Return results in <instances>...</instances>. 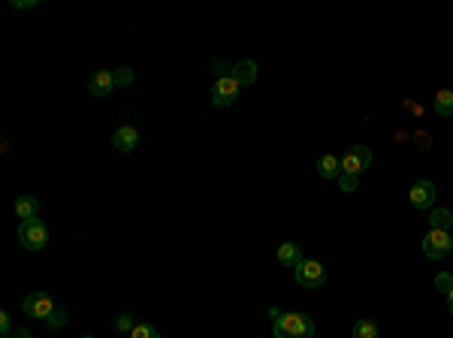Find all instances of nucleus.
<instances>
[{"label": "nucleus", "instance_id": "1", "mask_svg": "<svg viewBox=\"0 0 453 338\" xmlns=\"http://www.w3.org/2000/svg\"><path fill=\"white\" fill-rule=\"evenodd\" d=\"M272 332H275V338H314V323L305 314L285 311L272 323Z\"/></svg>", "mask_w": 453, "mask_h": 338}, {"label": "nucleus", "instance_id": "2", "mask_svg": "<svg viewBox=\"0 0 453 338\" xmlns=\"http://www.w3.org/2000/svg\"><path fill=\"white\" fill-rule=\"evenodd\" d=\"M18 242H21V247H28V251H42L45 242H49V227H45L40 218L21 221L18 223Z\"/></svg>", "mask_w": 453, "mask_h": 338}, {"label": "nucleus", "instance_id": "3", "mask_svg": "<svg viewBox=\"0 0 453 338\" xmlns=\"http://www.w3.org/2000/svg\"><path fill=\"white\" fill-rule=\"evenodd\" d=\"M239 82L233 78V73H221L218 78H214V85H212V103L224 109V106H230L236 103V97H239Z\"/></svg>", "mask_w": 453, "mask_h": 338}, {"label": "nucleus", "instance_id": "4", "mask_svg": "<svg viewBox=\"0 0 453 338\" xmlns=\"http://www.w3.org/2000/svg\"><path fill=\"white\" fill-rule=\"evenodd\" d=\"M453 247V235L447 230H432L429 227L426 239H423V254L429 257V260H445V257L450 254Z\"/></svg>", "mask_w": 453, "mask_h": 338}, {"label": "nucleus", "instance_id": "5", "mask_svg": "<svg viewBox=\"0 0 453 338\" xmlns=\"http://www.w3.org/2000/svg\"><path fill=\"white\" fill-rule=\"evenodd\" d=\"M372 163V148L369 145H350V148L345 151L342 157V173L348 175H360V173H366Z\"/></svg>", "mask_w": 453, "mask_h": 338}, {"label": "nucleus", "instance_id": "6", "mask_svg": "<svg viewBox=\"0 0 453 338\" xmlns=\"http://www.w3.org/2000/svg\"><path fill=\"white\" fill-rule=\"evenodd\" d=\"M55 308H58V305L52 302L49 293H30V296L21 302V311H25L28 317H37V320H49Z\"/></svg>", "mask_w": 453, "mask_h": 338}, {"label": "nucleus", "instance_id": "7", "mask_svg": "<svg viewBox=\"0 0 453 338\" xmlns=\"http://www.w3.org/2000/svg\"><path fill=\"white\" fill-rule=\"evenodd\" d=\"M293 275H297V284L305 287V290H314L323 284V266L317 260H302L297 269H293Z\"/></svg>", "mask_w": 453, "mask_h": 338}, {"label": "nucleus", "instance_id": "8", "mask_svg": "<svg viewBox=\"0 0 453 338\" xmlns=\"http://www.w3.org/2000/svg\"><path fill=\"white\" fill-rule=\"evenodd\" d=\"M411 206L414 209H432V202H435V185L429 182V178H420V182H414L411 187Z\"/></svg>", "mask_w": 453, "mask_h": 338}, {"label": "nucleus", "instance_id": "9", "mask_svg": "<svg viewBox=\"0 0 453 338\" xmlns=\"http://www.w3.org/2000/svg\"><path fill=\"white\" fill-rule=\"evenodd\" d=\"M112 88H115V73H112V70H97L94 76L88 78L91 97H109Z\"/></svg>", "mask_w": 453, "mask_h": 338}, {"label": "nucleus", "instance_id": "10", "mask_svg": "<svg viewBox=\"0 0 453 338\" xmlns=\"http://www.w3.org/2000/svg\"><path fill=\"white\" fill-rule=\"evenodd\" d=\"M112 145H115L118 151H133L136 145H139V130L130 127V124H121V127L112 133Z\"/></svg>", "mask_w": 453, "mask_h": 338}, {"label": "nucleus", "instance_id": "11", "mask_svg": "<svg viewBox=\"0 0 453 338\" xmlns=\"http://www.w3.org/2000/svg\"><path fill=\"white\" fill-rule=\"evenodd\" d=\"M16 215H18V223L21 221H30V218H40V199L30 197V194L18 197L16 199Z\"/></svg>", "mask_w": 453, "mask_h": 338}, {"label": "nucleus", "instance_id": "12", "mask_svg": "<svg viewBox=\"0 0 453 338\" xmlns=\"http://www.w3.org/2000/svg\"><path fill=\"white\" fill-rule=\"evenodd\" d=\"M317 173H321L323 178H336V182H338V175H342V157L323 154L321 161H317Z\"/></svg>", "mask_w": 453, "mask_h": 338}, {"label": "nucleus", "instance_id": "13", "mask_svg": "<svg viewBox=\"0 0 453 338\" xmlns=\"http://www.w3.org/2000/svg\"><path fill=\"white\" fill-rule=\"evenodd\" d=\"M278 263L281 266H293L297 269L299 263H302V251H299V245L297 242H285L278 247Z\"/></svg>", "mask_w": 453, "mask_h": 338}, {"label": "nucleus", "instance_id": "14", "mask_svg": "<svg viewBox=\"0 0 453 338\" xmlns=\"http://www.w3.org/2000/svg\"><path fill=\"white\" fill-rule=\"evenodd\" d=\"M230 73H233V78H236L239 85H251L254 78H257V64H254V61H239Z\"/></svg>", "mask_w": 453, "mask_h": 338}, {"label": "nucleus", "instance_id": "15", "mask_svg": "<svg viewBox=\"0 0 453 338\" xmlns=\"http://www.w3.org/2000/svg\"><path fill=\"white\" fill-rule=\"evenodd\" d=\"M432 109H435V115H441V118H453V91H438L435 97H432Z\"/></svg>", "mask_w": 453, "mask_h": 338}, {"label": "nucleus", "instance_id": "16", "mask_svg": "<svg viewBox=\"0 0 453 338\" xmlns=\"http://www.w3.org/2000/svg\"><path fill=\"white\" fill-rule=\"evenodd\" d=\"M378 335H381V330L372 317H362L354 323V338H378Z\"/></svg>", "mask_w": 453, "mask_h": 338}, {"label": "nucleus", "instance_id": "17", "mask_svg": "<svg viewBox=\"0 0 453 338\" xmlns=\"http://www.w3.org/2000/svg\"><path fill=\"white\" fill-rule=\"evenodd\" d=\"M429 223H432V230H447L453 223V215L447 209H432V215H429Z\"/></svg>", "mask_w": 453, "mask_h": 338}, {"label": "nucleus", "instance_id": "18", "mask_svg": "<svg viewBox=\"0 0 453 338\" xmlns=\"http://www.w3.org/2000/svg\"><path fill=\"white\" fill-rule=\"evenodd\" d=\"M130 338H161V332H157L151 323H136L133 332H130Z\"/></svg>", "mask_w": 453, "mask_h": 338}, {"label": "nucleus", "instance_id": "19", "mask_svg": "<svg viewBox=\"0 0 453 338\" xmlns=\"http://www.w3.org/2000/svg\"><path fill=\"white\" fill-rule=\"evenodd\" d=\"M338 187H342L345 194H354V190L360 187V175H348V173H342V175H338Z\"/></svg>", "mask_w": 453, "mask_h": 338}, {"label": "nucleus", "instance_id": "20", "mask_svg": "<svg viewBox=\"0 0 453 338\" xmlns=\"http://www.w3.org/2000/svg\"><path fill=\"white\" fill-rule=\"evenodd\" d=\"M133 326H136L133 314H118V317H115V330L118 332H133Z\"/></svg>", "mask_w": 453, "mask_h": 338}, {"label": "nucleus", "instance_id": "21", "mask_svg": "<svg viewBox=\"0 0 453 338\" xmlns=\"http://www.w3.org/2000/svg\"><path fill=\"white\" fill-rule=\"evenodd\" d=\"M45 323H49L52 330H61V326L67 323V308H55V311H52V317L45 320Z\"/></svg>", "mask_w": 453, "mask_h": 338}, {"label": "nucleus", "instance_id": "22", "mask_svg": "<svg viewBox=\"0 0 453 338\" xmlns=\"http://www.w3.org/2000/svg\"><path fill=\"white\" fill-rule=\"evenodd\" d=\"M133 82V73L127 70V66H121V70H115V85H130Z\"/></svg>", "mask_w": 453, "mask_h": 338}, {"label": "nucleus", "instance_id": "23", "mask_svg": "<svg viewBox=\"0 0 453 338\" xmlns=\"http://www.w3.org/2000/svg\"><path fill=\"white\" fill-rule=\"evenodd\" d=\"M435 287H438V290H445V293H450V290H453V278L441 272V275L435 278Z\"/></svg>", "mask_w": 453, "mask_h": 338}, {"label": "nucleus", "instance_id": "24", "mask_svg": "<svg viewBox=\"0 0 453 338\" xmlns=\"http://www.w3.org/2000/svg\"><path fill=\"white\" fill-rule=\"evenodd\" d=\"M13 332V320H9V314H0V335H9Z\"/></svg>", "mask_w": 453, "mask_h": 338}, {"label": "nucleus", "instance_id": "25", "mask_svg": "<svg viewBox=\"0 0 453 338\" xmlns=\"http://www.w3.org/2000/svg\"><path fill=\"white\" fill-rule=\"evenodd\" d=\"M37 0H13V9H33Z\"/></svg>", "mask_w": 453, "mask_h": 338}, {"label": "nucleus", "instance_id": "26", "mask_svg": "<svg viewBox=\"0 0 453 338\" xmlns=\"http://www.w3.org/2000/svg\"><path fill=\"white\" fill-rule=\"evenodd\" d=\"M4 338H30V332H28V330H13V332L4 335Z\"/></svg>", "mask_w": 453, "mask_h": 338}, {"label": "nucleus", "instance_id": "27", "mask_svg": "<svg viewBox=\"0 0 453 338\" xmlns=\"http://www.w3.org/2000/svg\"><path fill=\"white\" fill-rule=\"evenodd\" d=\"M447 308H450V314H453V290L447 293Z\"/></svg>", "mask_w": 453, "mask_h": 338}, {"label": "nucleus", "instance_id": "28", "mask_svg": "<svg viewBox=\"0 0 453 338\" xmlns=\"http://www.w3.org/2000/svg\"><path fill=\"white\" fill-rule=\"evenodd\" d=\"M82 338H91V335H82Z\"/></svg>", "mask_w": 453, "mask_h": 338}, {"label": "nucleus", "instance_id": "29", "mask_svg": "<svg viewBox=\"0 0 453 338\" xmlns=\"http://www.w3.org/2000/svg\"><path fill=\"white\" fill-rule=\"evenodd\" d=\"M450 251H453V247H450Z\"/></svg>", "mask_w": 453, "mask_h": 338}]
</instances>
